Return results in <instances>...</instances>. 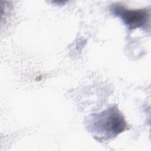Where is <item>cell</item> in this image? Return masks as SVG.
<instances>
[{
    "label": "cell",
    "instance_id": "cell-2",
    "mask_svg": "<svg viewBox=\"0 0 151 151\" xmlns=\"http://www.w3.org/2000/svg\"><path fill=\"white\" fill-rule=\"evenodd\" d=\"M113 11L116 15L121 17L124 23L131 29L145 25L149 16L147 9H129L119 5L114 6Z\"/></svg>",
    "mask_w": 151,
    "mask_h": 151
},
{
    "label": "cell",
    "instance_id": "cell-1",
    "mask_svg": "<svg viewBox=\"0 0 151 151\" xmlns=\"http://www.w3.org/2000/svg\"><path fill=\"white\" fill-rule=\"evenodd\" d=\"M94 123V127L97 132L104 134L103 137L107 138L116 136L127 127L123 115L115 107L100 113Z\"/></svg>",
    "mask_w": 151,
    "mask_h": 151
}]
</instances>
